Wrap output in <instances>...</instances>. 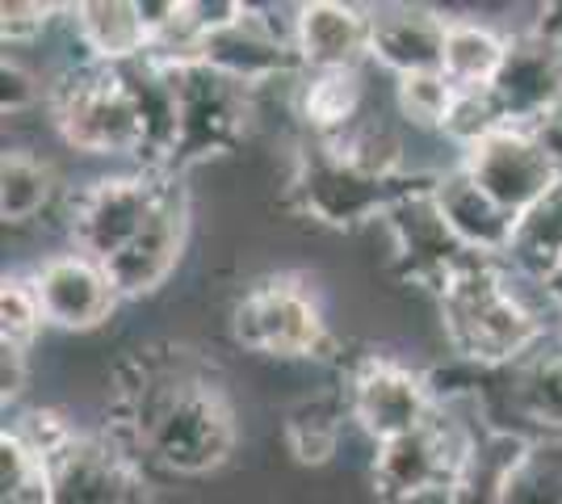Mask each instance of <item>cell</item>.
<instances>
[{
	"instance_id": "obj_10",
	"label": "cell",
	"mask_w": 562,
	"mask_h": 504,
	"mask_svg": "<svg viewBox=\"0 0 562 504\" xmlns=\"http://www.w3.org/2000/svg\"><path fill=\"white\" fill-rule=\"evenodd\" d=\"M345 400H349L352 425L374 446L420 429L441 408L437 391L420 370H412L395 358H382V354H370V358L352 366L349 383H345Z\"/></svg>"
},
{
	"instance_id": "obj_9",
	"label": "cell",
	"mask_w": 562,
	"mask_h": 504,
	"mask_svg": "<svg viewBox=\"0 0 562 504\" xmlns=\"http://www.w3.org/2000/svg\"><path fill=\"white\" fill-rule=\"evenodd\" d=\"M458 165L513 219L538 206L554 186H562V160L546 144V135L529 126H499L495 135L467 147Z\"/></svg>"
},
{
	"instance_id": "obj_16",
	"label": "cell",
	"mask_w": 562,
	"mask_h": 504,
	"mask_svg": "<svg viewBox=\"0 0 562 504\" xmlns=\"http://www.w3.org/2000/svg\"><path fill=\"white\" fill-rule=\"evenodd\" d=\"M294 55L303 72H361L370 64V9L340 0L299 4Z\"/></svg>"
},
{
	"instance_id": "obj_32",
	"label": "cell",
	"mask_w": 562,
	"mask_h": 504,
	"mask_svg": "<svg viewBox=\"0 0 562 504\" xmlns=\"http://www.w3.org/2000/svg\"><path fill=\"white\" fill-rule=\"evenodd\" d=\"M25 383H30V345L4 340L0 345V391H4V404H18Z\"/></svg>"
},
{
	"instance_id": "obj_33",
	"label": "cell",
	"mask_w": 562,
	"mask_h": 504,
	"mask_svg": "<svg viewBox=\"0 0 562 504\" xmlns=\"http://www.w3.org/2000/svg\"><path fill=\"white\" fill-rule=\"evenodd\" d=\"M541 294H546V299H550V303H554V307L562 312V269L554 273V278H550V282H546V287H541Z\"/></svg>"
},
{
	"instance_id": "obj_26",
	"label": "cell",
	"mask_w": 562,
	"mask_h": 504,
	"mask_svg": "<svg viewBox=\"0 0 562 504\" xmlns=\"http://www.w3.org/2000/svg\"><path fill=\"white\" fill-rule=\"evenodd\" d=\"M345 421L349 416V400H345V391L336 395H311L303 400L299 408L285 416V441H290V450L299 455V462H328L336 450H340V433H345Z\"/></svg>"
},
{
	"instance_id": "obj_19",
	"label": "cell",
	"mask_w": 562,
	"mask_h": 504,
	"mask_svg": "<svg viewBox=\"0 0 562 504\" xmlns=\"http://www.w3.org/2000/svg\"><path fill=\"white\" fill-rule=\"evenodd\" d=\"M68 25L76 43L89 51L93 64L126 68L151 55V34L143 25L139 0H85L68 4Z\"/></svg>"
},
{
	"instance_id": "obj_7",
	"label": "cell",
	"mask_w": 562,
	"mask_h": 504,
	"mask_svg": "<svg viewBox=\"0 0 562 504\" xmlns=\"http://www.w3.org/2000/svg\"><path fill=\"white\" fill-rule=\"evenodd\" d=\"M235 340L265 358H328L331 333L311 290L290 278H265L239 294L232 315Z\"/></svg>"
},
{
	"instance_id": "obj_22",
	"label": "cell",
	"mask_w": 562,
	"mask_h": 504,
	"mask_svg": "<svg viewBox=\"0 0 562 504\" xmlns=\"http://www.w3.org/2000/svg\"><path fill=\"white\" fill-rule=\"evenodd\" d=\"M299 119L311 139H345L357 131L366 85L361 72H299Z\"/></svg>"
},
{
	"instance_id": "obj_2",
	"label": "cell",
	"mask_w": 562,
	"mask_h": 504,
	"mask_svg": "<svg viewBox=\"0 0 562 504\" xmlns=\"http://www.w3.org/2000/svg\"><path fill=\"white\" fill-rule=\"evenodd\" d=\"M416 186L424 181L403 172L395 139L370 126H357L345 139L306 135L290 168V202L324 227H357L382 219Z\"/></svg>"
},
{
	"instance_id": "obj_14",
	"label": "cell",
	"mask_w": 562,
	"mask_h": 504,
	"mask_svg": "<svg viewBox=\"0 0 562 504\" xmlns=\"http://www.w3.org/2000/svg\"><path fill=\"white\" fill-rule=\"evenodd\" d=\"M47 504H143L139 458L114 437L80 433L47 462Z\"/></svg>"
},
{
	"instance_id": "obj_31",
	"label": "cell",
	"mask_w": 562,
	"mask_h": 504,
	"mask_svg": "<svg viewBox=\"0 0 562 504\" xmlns=\"http://www.w3.org/2000/svg\"><path fill=\"white\" fill-rule=\"evenodd\" d=\"M38 97H47V89L38 85V76L30 72L22 59L4 55V64H0V110H4V119L34 110Z\"/></svg>"
},
{
	"instance_id": "obj_8",
	"label": "cell",
	"mask_w": 562,
	"mask_h": 504,
	"mask_svg": "<svg viewBox=\"0 0 562 504\" xmlns=\"http://www.w3.org/2000/svg\"><path fill=\"white\" fill-rule=\"evenodd\" d=\"M165 186L168 172H151V168L110 172V177H97L89 186H80L68 202L71 244L110 265L143 232V223L151 219Z\"/></svg>"
},
{
	"instance_id": "obj_17",
	"label": "cell",
	"mask_w": 562,
	"mask_h": 504,
	"mask_svg": "<svg viewBox=\"0 0 562 504\" xmlns=\"http://www.w3.org/2000/svg\"><path fill=\"white\" fill-rule=\"evenodd\" d=\"M449 18L428 4H382L370 9V64L395 76L441 72Z\"/></svg>"
},
{
	"instance_id": "obj_15",
	"label": "cell",
	"mask_w": 562,
	"mask_h": 504,
	"mask_svg": "<svg viewBox=\"0 0 562 504\" xmlns=\"http://www.w3.org/2000/svg\"><path fill=\"white\" fill-rule=\"evenodd\" d=\"M189 240V193L177 177H168L165 193L156 202L151 219L143 223V232L105 265L122 299H143L156 294L172 278V269L181 265Z\"/></svg>"
},
{
	"instance_id": "obj_11",
	"label": "cell",
	"mask_w": 562,
	"mask_h": 504,
	"mask_svg": "<svg viewBox=\"0 0 562 504\" xmlns=\"http://www.w3.org/2000/svg\"><path fill=\"white\" fill-rule=\"evenodd\" d=\"M432 177L416 186L412 193H403L395 206L382 215V227L391 236L395 248V265L403 269V278L432 287L437 294L467 269L470 261H479L467 244L449 232V223L441 219L437 202H432Z\"/></svg>"
},
{
	"instance_id": "obj_1",
	"label": "cell",
	"mask_w": 562,
	"mask_h": 504,
	"mask_svg": "<svg viewBox=\"0 0 562 504\" xmlns=\"http://www.w3.org/2000/svg\"><path fill=\"white\" fill-rule=\"evenodd\" d=\"M126 450L168 475H211L235 450V412L198 361L143 358L117 395Z\"/></svg>"
},
{
	"instance_id": "obj_30",
	"label": "cell",
	"mask_w": 562,
	"mask_h": 504,
	"mask_svg": "<svg viewBox=\"0 0 562 504\" xmlns=\"http://www.w3.org/2000/svg\"><path fill=\"white\" fill-rule=\"evenodd\" d=\"M68 4H38V0H13L0 9V25H4V43H34L38 34H47L55 13H64Z\"/></svg>"
},
{
	"instance_id": "obj_12",
	"label": "cell",
	"mask_w": 562,
	"mask_h": 504,
	"mask_svg": "<svg viewBox=\"0 0 562 504\" xmlns=\"http://www.w3.org/2000/svg\"><path fill=\"white\" fill-rule=\"evenodd\" d=\"M492 97L508 126L541 131L562 119V38L546 30L508 34L504 68L492 80Z\"/></svg>"
},
{
	"instance_id": "obj_23",
	"label": "cell",
	"mask_w": 562,
	"mask_h": 504,
	"mask_svg": "<svg viewBox=\"0 0 562 504\" xmlns=\"http://www.w3.org/2000/svg\"><path fill=\"white\" fill-rule=\"evenodd\" d=\"M504 55H508V34L474 18H449L441 72L453 89H492V80L504 68Z\"/></svg>"
},
{
	"instance_id": "obj_29",
	"label": "cell",
	"mask_w": 562,
	"mask_h": 504,
	"mask_svg": "<svg viewBox=\"0 0 562 504\" xmlns=\"http://www.w3.org/2000/svg\"><path fill=\"white\" fill-rule=\"evenodd\" d=\"M0 320H4V340L30 345L38 328H47L38 294L30 287V278H4V294H0Z\"/></svg>"
},
{
	"instance_id": "obj_18",
	"label": "cell",
	"mask_w": 562,
	"mask_h": 504,
	"mask_svg": "<svg viewBox=\"0 0 562 504\" xmlns=\"http://www.w3.org/2000/svg\"><path fill=\"white\" fill-rule=\"evenodd\" d=\"M428 190H432V202H437L441 219L449 223V232L467 244L474 257L504 261V253L513 244L516 219L470 177L467 168L453 165L446 172H437Z\"/></svg>"
},
{
	"instance_id": "obj_20",
	"label": "cell",
	"mask_w": 562,
	"mask_h": 504,
	"mask_svg": "<svg viewBox=\"0 0 562 504\" xmlns=\"http://www.w3.org/2000/svg\"><path fill=\"white\" fill-rule=\"evenodd\" d=\"M504 265L520 282H533V287H546L562 269V186H554L525 215H516Z\"/></svg>"
},
{
	"instance_id": "obj_24",
	"label": "cell",
	"mask_w": 562,
	"mask_h": 504,
	"mask_svg": "<svg viewBox=\"0 0 562 504\" xmlns=\"http://www.w3.org/2000/svg\"><path fill=\"white\" fill-rule=\"evenodd\" d=\"M513 408L546 437H562V345L559 349H533L513 366Z\"/></svg>"
},
{
	"instance_id": "obj_28",
	"label": "cell",
	"mask_w": 562,
	"mask_h": 504,
	"mask_svg": "<svg viewBox=\"0 0 562 504\" xmlns=\"http://www.w3.org/2000/svg\"><path fill=\"white\" fill-rule=\"evenodd\" d=\"M453 101H458V89L449 85L446 72H416L395 80L398 114L412 126H420V131H446Z\"/></svg>"
},
{
	"instance_id": "obj_3",
	"label": "cell",
	"mask_w": 562,
	"mask_h": 504,
	"mask_svg": "<svg viewBox=\"0 0 562 504\" xmlns=\"http://www.w3.org/2000/svg\"><path fill=\"white\" fill-rule=\"evenodd\" d=\"M449 345L474 366H516L546 345V320L504 261H470L441 290Z\"/></svg>"
},
{
	"instance_id": "obj_27",
	"label": "cell",
	"mask_w": 562,
	"mask_h": 504,
	"mask_svg": "<svg viewBox=\"0 0 562 504\" xmlns=\"http://www.w3.org/2000/svg\"><path fill=\"white\" fill-rule=\"evenodd\" d=\"M499 504H562V437H529Z\"/></svg>"
},
{
	"instance_id": "obj_6",
	"label": "cell",
	"mask_w": 562,
	"mask_h": 504,
	"mask_svg": "<svg viewBox=\"0 0 562 504\" xmlns=\"http://www.w3.org/2000/svg\"><path fill=\"white\" fill-rule=\"evenodd\" d=\"M474 433L479 429L453 421L449 408H437L428 425L374 446V462H370L374 492L386 504H412L424 496H437V492L449 496Z\"/></svg>"
},
{
	"instance_id": "obj_13",
	"label": "cell",
	"mask_w": 562,
	"mask_h": 504,
	"mask_svg": "<svg viewBox=\"0 0 562 504\" xmlns=\"http://www.w3.org/2000/svg\"><path fill=\"white\" fill-rule=\"evenodd\" d=\"M25 278H30V287L38 294L47 328H64V333H93L122 303L105 261H97V257L80 253V248L50 253Z\"/></svg>"
},
{
	"instance_id": "obj_5",
	"label": "cell",
	"mask_w": 562,
	"mask_h": 504,
	"mask_svg": "<svg viewBox=\"0 0 562 504\" xmlns=\"http://www.w3.org/2000/svg\"><path fill=\"white\" fill-rule=\"evenodd\" d=\"M151 59V55H147ZM172 80V110H177V135L168 156V177H181L189 165L211 160L218 152H232L252 119V93L248 85L232 80L202 59H160Z\"/></svg>"
},
{
	"instance_id": "obj_21",
	"label": "cell",
	"mask_w": 562,
	"mask_h": 504,
	"mask_svg": "<svg viewBox=\"0 0 562 504\" xmlns=\"http://www.w3.org/2000/svg\"><path fill=\"white\" fill-rule=\"evenodd\" d=\"M525 446H529V437L513 429L474 433V441H470L467 458H462V471H458V480L449 488L446 504H499L513 467L525 455Z\"/></svg>"
},
{
	"instance_id": "obj_25",
	"label": "cell",
	"mask_w": 562,
	"mask_h": 504,
	"mask_svg": "<svg viewBox=\"0 0 562 504\" xmlns=\"http://www.w3.org/2000/svg\"><path fill=\"white\" fill-rule=\"evenodd\" d=\"M59 193V177L47 160H38L34 152L25 147H9L4 160H0V215L13 227H25L34 219L50 211Z\"/></svg>"
},
{
	"instance_id": "obj_34",
	"label": "cell",
	"mask_w": 562,
	"mask_h": 504,
	"mask_svg": "<svg viewBox=\"0 0 562 504\" xmlns=\"http://www.w3.org/2000/svg\"><path fill=\"white\" fill-rule=\"evenodd\" d=\"M559 38H562V34H559Z\"/></svg>"
},
{
	"instance_id": "obj_4",
	"label": "cell",
	"mask_w": 562,
	"mask_h": 504,
	"mask_svg": "<svg viewBox=\"0 0 562 504\" xmlns=\"http://www.w3.org/2000/svg\"><path fill=\"white\" fill-rule=\"evenodd\" d=\"M50 122L64 144L85 156L139 160L147 156V119L126 68L110 64H76L47 89Z\"/></svg>"
}]
</instances>
